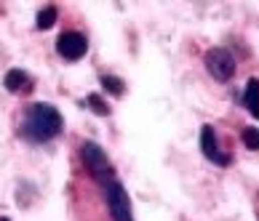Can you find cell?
<instances>
[{
  "mask_svg": "<svg viewBox=\"0 0 259 221\" xmlns=\"http://www.w3.org/2000/svg\"><path fill=\"white\" fill-rule=\"evenodd\" d=\"M62 131H64L62 112L46 101L30 104L22 115V123H19V136L30 144H49L56 136H62Z\"/></svg>",
  "mask_w": 259,
  "mask_h": 221,
  "instance_id": "1",
  "label": "cell"
},
{
  "mask_svg": "<svg viewBox=\"0 0 259 221\" xmlns=\"http://www.w3.org/2000/svg\"><path fill=\"white\" fill-rule=\"evenodd\" d=\"M80 160L85 171L91 174V179L97 181V184H107V181H112V162L107 157V152H104L97 141H83L80 144Z\"/></svg>",
  "mask_w": 259,
  "mask_h": 221,
  "instance_id": "2",
  "label": "cell"
},
{
  "mask_svg": "<svg viewBox=\"0 0 259 221\" xmlns=\"http://www.w3.org/2000/svg\"><path fill=\"white\" fill-rule=\"evenodd\" d=\"M102 189H104V203H107L110 218L112 221H134V208H131V197H128L126 187L118 179H112Z\"/></svg>",
  "mask_w": 259,
  "mask_h": 221,
  "instance_id": "3",
  "label": "cell"
},
{
  "mask_svg": "<svg viewBox=\"0 0 259 221\" xmlns=\"http://www.w3.org/2000/svg\"><path fill=\"white\" fill-rule=\"evenodd\" d=\"M203 64H206V70L208 75L214 78L217 83H230L233 80V75H235V56L227 51V48L222 45H217V48H208L206 56H203Z\"/></svg>",
  "mask_w": 259,
  "mask_h": 221,
  "instance_id": "4",
  "label": "cell"
},
{
  "mask_svg": "<svg viewBox=\"0 0 259 221\" xmlns=\"http://www.w3.org/2000/svg\"><path fill=\"white\" fill-rule=\"evenodd\" d=\"M200 152H203V157L208 162H214V165H219V168L233 165V155L222 149L214 126H203V128H200Z\"/></svg>",
  "mask_w": 259,
  "mask_h": 221,
  "instance_id": "5",
  "label": "cell"
},
{
  "mask_svg": "<svg viewBox=\"0 0 259 221\" xmlns=\"http://www.w3.org/2000/svg\"><path fill=\"white\" fill-rule=\"evenodd\" d=\"M56 53H59L64 62H80L83 56L89 53V37L83 32L67 30V32L59 35V40H56Z\"/></svg>",
  "mask_w": 259,
  "mask_h": 221,
  "instance_id": "6",
  "label": "cell"
},
{
  "mask_svg": "<svg viewBox=\"0 0 259 221\" xmlns=\"http://www.w3.org/2000/svg\"><path fill=\"white\" fill-rule=\"evenodd\" d=\"M3 85H6L8 93H30L32 91V78L24 70H8Z\"/></svg>",
  "mask_w": 259,
  "mask_h": 221,
  "instance_id": "7",
  "label": "cell"
},
{
  "mask_svg": "<svg viewBox=\"0 0 259 221\" xmlns=\"http://www.w3.org/2000/svg\"><path fill=\"white\" fill-rule=\"evenodd\" d=\"M241 101H243V107L248 109V115L259 120V78H251V80L246 83Z\"/></svg>",
  "mask_w": 259,
  "mask_h": 221,
  "instance_id": "8",
  "label": "cell"
},
{
  "mask_svg": "<svg viewBox=\"0 0 259 221\" xmlns=\"http://www.w3.org/2000/svg\"><path fill=\"white\" fill-rule=\"evenodd\" d=\"M56 19H59V8H56V6H46V8L37 11L35 27H37V30H51V27L56 24Z\"/></svg>",
  "mask_w": 259,
  "mask_h": 221,
  "instance_id": "9",
  "label": "cell"
},
{
  "mask_svg": "<svg viewBox=\"0 0 259 221\" xmlns=\"http://www.w3.org/2000/svg\"><path fill=\"white\" fill-rule=\"evenodd\" d=\"M99 83H102V88L107 91L110 96H118V99H120V96L126 93V83H123L118 75H102Z\"/></svg>",
  "mask_w": 259,
  "mask_h": 221,
  "instance_id": "10",
  "label": "cell"
},
{
  "mask_svg": "<svg viewBox=\"0 0 259 221\" xmlns=\"http://www.w3.org/2000/svg\"><path fill=\"white\" fill-rule=\"evenodd\" d=\"M85 104H89V109L94 115H99V118H107V115H110V104L104 101V96H99V93H89Z\"/></svg>",
  "mask_w": 259,
  "mask_h": 221,
  "instance_id": "11",
  "label": "cell"
},
{
  "mask_svg": "<svg viewBox=\"0 0 259 221\" xmlns=\"http://www.w3.org/2000/svg\"><path fill=\"white\" fill-rule=\"evenodd\" d=\"M241 141H243V147L246 149H251V152H259V128H243L241 131Z\"/></svg>",
  "mask_w": 259,
  "mask_h": 221,
  "instance_id": "12",
  "label": "cell"
},
{
  "mask_svg": "<svg viewBox=\"0 0 259 221\" xmlns=\"http://www.w3.org/2000/svg\"><path fill=\"white\" fill-rule=\"evenodd\" d=\"M0 221H11V218H6V216H3V218H0Z\"/></svg>",
  "mask_w": 259,
  "mask_h": 221,
  "instance_id": "13",
  "label": "cell"
}]
</instances>
